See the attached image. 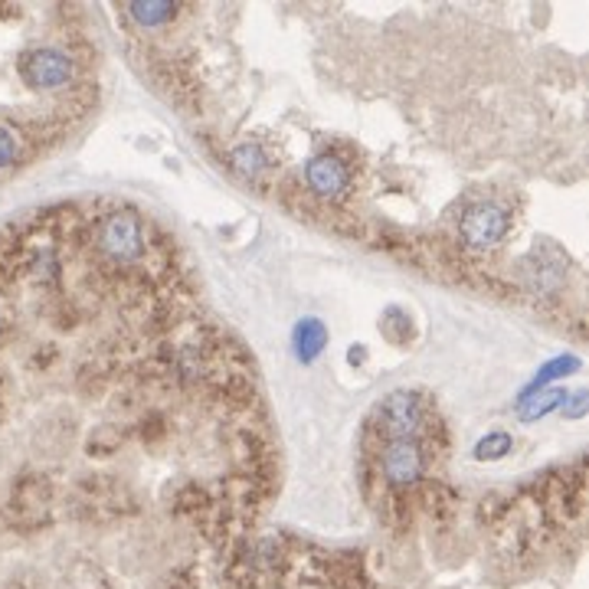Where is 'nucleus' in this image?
I'll return each mask as SVG.
<instances>
[{
    "label": "nucleus",
    "instance_id": "f257e3e1",
    "mask_svg": "<svg viewBox=\"0 0 589 589\" xmlns=\"http://www.w3.org/2000/svg\"><path fill=\"white\" fill-rule=\"evenodd\" d=\"M396 439H429L432 448H439L446 442L442 426L432 419L429 403L423 400V393L416 390H393L384 400L373 406L363 429V442H373V448H367V458L377 456V448L384 442Z\"/></svg>",
    "mask_w": 589,
    "mask_h": 589
},
{
    "label": "nucleus",
    "instance_id": "f03ea898",
    "mask_svg": "<svg viewBox=\"0 0 589 589\" xmlns=\"http://www.w3.org/2000/svg\"><path fill=\"white\" fill-rule=\"evenodd\" d=\"M95 249L102 252V259H109L118 268H131L144 259L148 252V233H144L142 216H134L128 210H111L92 229Z\"/></svg>",
    "mask_w": 589,
    "mask_h": 589
},
{
    "label": "nucleus",
    "instance_id": "7ed1b4c3",
    "mask_svg": "<svg viewBox=\"0 0 589 589\" xmlns=\"http://www.w3.org/2000/svg\"><path fill=\"white\" fill-rule=\"evenodd\" d=\"M432 442L429 439H396L384 442L373 456L377 475L390 491H413L426 481V471L432 465Z\"/></svg>",
    "mask_w": 589,
    "mask_h": 589
},
{
    "label": "nucleus",
    "instance_id": "20e7f679",
    "mask_svg": "<svg viewBox=\"0 0 589 589\" xmlns=\"http://www.w3.org/2000/svg\"><path fill=\"white\" fill-rule=\"evenodd\" d=\"M514 226V213L510 206L498 200H479L462 213L458 220V239L471 249H495L504 236Z\"/></svg>",
    "mask_w": 589,
    "mask_h": 589
},
{
    "label": "nucleus",
    "instance_id": "39448f33",
    "mask_svg": "<svg viewBox=\"0 0 589 589\" xmlns=\"http://www.w3.org/2000/svg\"><path fill=\"white\" fill-rule=\"evenodd\" d=\"M76 508L86 510V518L111 521V518H121L125 510L134 508V495L128 491V485H121V481L105 479V475H92V479L79 481Z\"/></svg>",
    "mask_w": 589,
    "mask_h": 589
},
{
    "label": "nucleus",
    "instance_id": "423d86ee",
    "mask_svg": "<svg viewBox=\"0 0 589 589\" xmlns=\"http://www.w3.org/2000/svg\"><path fill=\"white\" fill-rule=\"evenodd\" d=\"M16 69H20L26 86H33V89H63V86H69L72 76H76L72 56L66 53V49H53V47L24 53V59H20Z\"/></svg>",
    "mask_w": 589,
    "mask_h": 589
},
{
    "label": "nucleus",
    "instance_id": "0eeeda50",
    "mask_svg": "<svg viewBox=\"0 0 589 589\" xmlns=\"http://www.w3.org/2000/svg\"><path fill=\"white\" fill-rule=\"evenodd\" d=\"M305 184L321 200H341L351 190V167L341 154H314L305 164Z\"/></svg>",
    "mask_w": 589,
    "mask_h": 589
},
{
    "label": "nucleus",
    "instance_id": "6e6552de",
    "mask_svg": "<svg viewBox=\"0 0 589 589\" xmlns=\"http://www.w3.org/2000/svg\"><path fill=\"white\" fill-rule=\"evenodd\" d=\"M49 504H53V488H49V481L43 475H26V479L16 481L14 510L24 524H37V521L47 518Z\"/></svg>",
    "mask_w": 589,
    "mask_h": 589
},
{
    "label": "nucleus",
    "instance_id": "1a4fd4ad",
    "mask_svg": "<svg viewBox=\"0 0 589 589\" xmlns=\"http://www.w3.org/2000/svg\"><path fill=\"white\" fill-rule=\"evenodd\" d=\"M291 344H295V357L301 363L318 361V353L328 344V328H324L321 318H301L291 331Z\"/></svg>",
    "mask_w": 589,
    "mask_h": 589
},
{
    "label": "nucleus",
    "instance_id": "9d476101",
    "mask_svg": "<svg viewBox=\"0 0 589 589\" xmlns=\"http://www.w3.org/2000/svg\"><path fill=\"white\" fill-rule=\"evenodd\" d=\"M563 400H566V393L557 390V386H543V390L527 393V396H521V419H524V423H537V419H543L547 413L563 406Z\"/></svg>",
    "mask_w": 589,
    "mask_h": 589
},
{
    "label": "nucleus",
    "instance_id": "9b49d317",
    "mask_svg": "<svg viewBox=\"0 0 589 589\" xmlns=\"http://www.w3.org/2000/svg\"><path fill=\"white\" fill-rule=\"evenodd\" d=\"M128 16L134 24L144 26V30H154V26L171 24L177 16V4H164V0H138V4H128Z\"/></svg>",
    "mask_w": 589,
    "mask_h": 589
},
{
    "label": "nucleus",
    "instance_id": "f8f14e48",
    "mask_svg": "<svg viewBox=\"0 0 589 589\" xmlns=\"http://www.w3.org/2000/svg\"><path fill=\"white\" fill-rule=\"evenodd\" d=\"M573 370H580V357H573V353H563V357H553V361H547L541 370H537V377L527 384V390L521 393V396H527V393L534 390H543V386H550L553 380H563L570 377Z\"/></svg>",
    "mask_w": 589,
    "mask_h": 589
},
{
    "label": "nucleus",
    "instance_id": "ddd939ff",
    "mask_svg": "<svg viewBox=\"0 0 589 589\" xmlns=\"http://www.w3.org/2000/svg\"><path fill=\"white\" fill-rule=\"evenodd\" d=\"M229 161L243 177H259L262 171H268V154L262 151V144H239L229 151Z\"/></svg>",
    "mask_w": 589,
    "mask_h": 589
},
{
    "label": "nucleus",
    "instance_id": "4468645a",
    "mask_svg": "<svg viewBox=\"0 0 589 589\" xmlns=\"http://www.w3.org/2000/svg\"><path fill=\"white\" fill-rule=\"evenodd\" d=\"M514 448V439H510L508 432H488V436H481L479 442H475V458L479 462H498V458H504Z\"/></svg>",
    "mask_w": 589,
    "mask_h": 589
},
{
    "label": "nucleus",
    "instance_id": "2eb2a0df",
    "mask_svg": "<svg viewBox=\"0 0 589 589\" xmlns=\"http://www.w3.org/2000/svg\"><path fill=\"white\" fill-rule=\"evenodd\" d=\"M16 154H20V142H16V134L10 131V128L0 125V171L14 164Z\"/></svg>",
    "mask_w": 589,
    "mask_h": 589
},
{
    "label": "nucleus",
    "instance_id": "dca6fc26",
    "mask_svg": "<svg viewBox=\"0 0 589 589\" xmlns=\"http://www.w3.org/2000/svg\"><path fill=\"white\" fill-rule=\"evenodd\" d=\"M586 406H589V393L576 390V393H566V400H563V406H560V409H563L566 419H583Z\"/></svg>",
    "mask_w": 589,
    "mask_h": 589
}]
</instances>
